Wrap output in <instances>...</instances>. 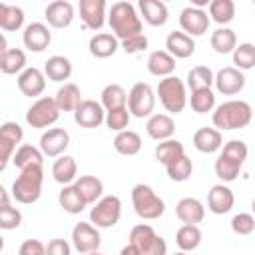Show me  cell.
<instances>
[{
  "label": "cell",
  "instance_id": "50",
  "mask_svg": "<svg viewBox=\"0 0 255 255\" xmlns=\"http://www.w3.org/2000/svg\"><path fill=\"white\" fill-rule=\"evenodd\" d=\"M231 229L237 235H251L255 231V217L251 213H237L231 219Z\"/></svg>",
  "mask_w": 255,
  "mask_h": 255
},
{
  "label": "cell",
  "instance_id": "9",
  "mask_svg": "<svg viewBox=\"0 0 255 255\" xmlns=\"http://www.w3.org/2000/svg\"><path fill=\"white\" fill-rule=\"evenodd\" d=\"M24 129L16 122H4L0 126V173L6 169L8 161L12 159L16 145L22 141Z\"/></svg>",
  "mask_w": 255,
  "mask_h": 255
},
{
  "label": "cell",
  "instance_id": "59",
  "mask_svg": "<svg viewBox=\"0 0 255 255\" xmlns=\"http://www.w3.org/2000/svg\"><path fill=\"white\" fill-rule=\"evenodd\" d=\"M2 249H4V237L0 235V251H2Z\"/></svg>",
  "mask_w": 255,
  "mask_h": 255
},
{
  "label": "cell",
  "instance_id": "61",
  "mask_svg": "<svg viewBox=\"0 0 255 255\" xmlns=\"http://www.w3.org/2000/svg\"><path fill=\"white\" fill-rule=\"evenodd\" d=\"M173 255H187V253H183V251H177V253H173Z\"/></svg>",
  "mask_w": 255,
  "mask_h": 255
},
{
  "label": "cell",
  "instance_id": "24",
  "mask_svg": "<svg viewBox=\"0 0 255 255\" xmlns=\"http://www.w3.org/2000/svg\"><path fill=\"white\" fill-rule=\"evenodd\" d=\"M193 145L201 153H215L223 145V135L215 128H199L193 133Z\"/></svg>",
  "mask_w": 255,
  "mask_h": 255
},
{
  "label": "cell",
  "instance_id": "57",
  "mask_svg": "<svg viewBox=\"0 0 255 255\" xmlns=\"http://www.w3.org/2000/svg\"><path fill=\"white\" fill-rule=\"evenodd\" d=\"M6 50H8V42H6V36L0 32V56H2Z\"/></svg>",
  "mask_w": 255,
  "mask_h": 255
},
{
  "label": "cell",
  "instance_id": "25",
  "mask_svg": "<svg viewBox=\"0 0 255 255\" xmlns=\"http://www.w3.org/2000/svg\"><path fill=\"white\" fill-rule=\"evenodd\" d=\"M74 187L78 189V193H80V197L84 199L86 205L96 203L102 197V193H104V183L96 175H82V177H78L74 181Z\"/></svg>",
  "mask_w": 255,
  "mask_h": 255
},
{
  "label": "cell",
  "instance_id": "58",
  "mask_svg": "<svg viewBox=\"0 0 255 255\" xmlns=\"http://www.w3.org/2000/svg\"><path fill=\"white\" fill-rule=\"evenodd\" d=\"M6 8H8V4H6V2H0V22H2V18H4Z\"/></svg>",
  "mask_w": 255,
  "mask_h": 255
},
{
  "label": "cell",
  "instance_id": "52",
  "mask_svg": "<svg viewBox=\"0 0 255 255\" xmlns=\"http://www.w3.org/2000/svg\"><path fill=\"white\" fill-rule=\"evenodd\" d=\"M70 253H72L70 243H68L66 239H60V237L52 239V241L46 245V251H44V255H70Z\"/></svg>",
  "mask_w": 255,
  "mask_h": 255
},
{
  "label": "cell",
  "instance_id": "41",
  "mask_svg": "<svg viewBox=\"0 0 255 255\" xmlns=\"http://www.w3.org/2000/svg\"><path fill=\"white\" fill-rule=\"evenodd\" d=\"M209 20L217 24H229L235 18V2L233 0H211L209 2Z\"/></svg>",
  "mask_w": 255,
  "mask_h": 255
},
{
  "label": "cell",
  "instance_id": "40",
  "mask_svg": "<svg viewBox=\"0 0 255 255\" xmlns=\"http://www.w3.org/2000/svg\"><path fill=\"white\" fill-rule=\"evenodd\" d=\"M213 86V72L207 66H195L187 72V88L195 90H211Z\"/></svg>",
  "mask_w": 255,
  "mask_h": 255
},
{
  "label": "cell",
  "instance_id": "31",
  "mask_svg": "<svg viewBox=\"0 0 255 255\" xmlns=\"http://www.w3.org/2000/svg\"><path fill=\"white\" fill-rule=\"evenodd\" d=\"M52 175L58 183L70 185L78 175V165L72 155H60L52 165Z\"/></svg>",
  "mask_w": 255,
  "mask_h": 255
},
{
  "label": "cell",
  "instance_id": "37",
  "mask_svg": "<svg viewBox=\"0 0 255 255\" xmlns=\"http://www.w3.org/2000/svg\"><path fill=\"white\" fill-rule=\"evenodd\" d=\"M155 239H157V233H155L153 227L147 225V223H139V225H135V227L129 231V245H133V247L139 251V255L145 253L147 247H149Z\"/></svg>",
  "mask_w": 255,
  "mask_h": 255
},
{
  "label": "cell",
  "instance_id": "26",
  "mask_svg": "<svg viewBox=\"0 0 255 255\" xmlns=\"http://www.w3.org/2000/svg\"><path fill=\"white\" fill-rule=\"evenodd\" d=\"M137 6H139V12H141L143 20L149 26H163L169 18L167 6L161 0H139Z\"/></svg>",
  "mask_w": 255,
  "mask_h": 255
},
{
  "label": "cell",
  "instance_id": "13",
  "mask_svg": "<svg viewBox=\"0 0 255 255\" xmlns=\"http://www.w3.org/2000/svg\"><path fill=\"white\" fill-rule=\"evenodd\" d=\"M213 84L219 94L223 96H235L245 88V76L233 66L221 68L217 74H213Z\"/></svg>",
  "mask_w": 255,
  "mask_h": 255
},
{
  "label": "cell",
  "instance_id": "21",
  "mask_svg": "<svg viewBox=\"0 0 255 255\" xmlns=\"http://www.w3.org/2000/svg\"><path fill=\"white\" fill-rule=\"evenodd\" d=\"M165 52L171 58H189L195 52V42L193 38H189L187 34H183L181 30L169 32L165 38Z\"/></svg>",
  "mask_w": 255,
  "mask_h": 255
},
{
  "label": "cell",
  "instance_id": "4",
  "mask_svg": "<svg viewBox=\"0 0 255 255\" xmlns=\"http://www.w3.org/2000/svg\"><path fill=\"white\" fill-rule=\"evenodd\" d=\"M131 203L137 217L153 221L165 213V201L145 183H137L131 189Z\"/></svg>",
  "mask_w": 255,
  "mask_h": 255
},
{
  "label": "cell",
  "instance_id": "36",
  "mask_svg": "<svg viewBox=\"0 0 255 255\" xmlns=\"http://www.w3.org/2000/svg\"><path fill=\"white\" fill-rule=\"evenodd\" d=\"M183 153H185V149H183V143L179 139H163L155 145V159L161 165H169L171 161H175Z\"/></svg>",
  "mask_w": 255,
  "mask_h": 255
},
{
  "label": "cell",
  "instance_id": "23",
  "mask_svg": "<svg viewBox=\"0 0 255 255\" xmlns=\"http://www.w3.org/2000/svg\"><path fill=\"white\" fill-rule=\"evenodd\" d=\"M118 48H120V42H118V38H116L114 34H110V32H98V34H94V36L90 38V44H88L90 54H92L94 58H102V60L114 56V54L118 52Z\"/></svg>",
  "mask_w": 255,
  "mask_h": 255
},
{
  "label": "cell",
  "instance_id": "48",
  "mask_svg": "<svg viewBox=\"0 0 255 255\" xmlns=\"http://www.w3.org/2000/svg\"><path fill=\"white\" fill-rule=\"evenodd\" d=\"M225 157H229V159H233V161H237V163H245V159H247V153H249V149H247V143L245 141H241V139H231V141H227L225 145H223V151H221Z\"/></svg>",
  "mask_w": 255,
  "mask_h": 255
},
{
  "label": "cell",
  "instance_id": "18",
  "mask_svg": "<svg viewBox=\"0 0 255 255\" xmlns=\"http://www.w3.org/2000/svg\"><path fill=\"white\" fill-rule=\"evenodd\" d=\"M233 203H235V195L227 185H223V183L211 185V189L207 193V207L211 213H215V215L229 213Z\"/></svg>",
  "mask_w": 255,
  "mask_h": 255
},
{
  "label": "cell",
  "instance_id": "7",
  "mask_svg": "<svg viewBox=\"0 0 255 255\" xmlns=\"http://www.w3.org/2000/svg\"><path fill=\"white\" fill-rule=\"evenodd\" d=\"M126 108L129 112V116L135 118H149L153 108H155V94L153 88L145 82H137L131 86L129 94H128V102Z\"/></svg>",
  "mask_w": 255,
  "mask_h": 255
},
{
  "label": "cell",
  "instance_id": "56",
  "mask_svg": "<svg viewBox=\"0 0 255 255\" xmlns=\"http://www.w3.org/2000/svg\"><path fill=\"white\" fill-rule=\"evenodd\" d=\"M120 255H139V251L133 247V245H126V247H122V251H120Z\"/></svg>",
  "mask_w": 255,
  "mask_h": 255
},
{
  "label": "cell",
  "instance_id": "14",
  "mask_svg": "<svg viewBox=\"0 0 255 255\" xmlns=\"http://www.w3.org/2000/svg\"><path fill=\"white\" fill-rule=\"evenodd\" d=\"M104 118H106V110L96 100H82V104L74 110L76 124L80 128H86V129H92V128L102 126L104 124Z\"/></svg>",
  "mask_w": 255,
  "mask_h": 255
},
{
  "label": "cell",
  "instance_id": "42",
  "mask_svg": "<svg viewBox=\"0 0 255 255\" xmlns=\"http://www.w3.org/2000/svg\"><path fill=\"white\" fill-rule=\"evenodd\" d=\"M233 68H237L239 72L243 70H251L255 66V46L251 42H243L239 46H235L233 50Z\"/></svg>",
  "mask_w": 255,
  "mask_h": 255
},
{
  "label": "cell",
  "instance_id": "38",
  "mask_svg": "<svg viewBox=\"0 0 255 255\" xmlns=\"http://www.w3.org/2000/svg\"><path fill=\"white\" fill-rule=\"evenodd\" d=\"M58 203H60V207H62L64 211H68V213H72V215L82 213L84 207H86V203H84V199L80 197V193H78V189L74 187V183L62 187V191H60V195H58Z\"/></svg>",
  "mask_w": 255,
  "mask_h": 255
},
{
  "label": "cell",
  "instance_id": "19",
  "mask_svg": "<svg viewBox=\"0 0 255 255\" xmlns=\"http://www.w3.org/2000/svg\"><path fill=\"white\" fill-rule=\"evenodd\" d=\"M44 16L52 28H68L74 20V6L68 0H54L46 6Z\"/></svg>",
  "mask_w": 255,
  "mask_h": 255
},
{
  "label": "cell",
  "instance_id": "35",
  "mask_svg": "<svg viewBox=\"0 0 255 255\" xmlns=\"http://www.w3.org/2000/svg\"><path fill=\"white\" fill-rule=\"evenodd\" d=\"M126 102H128V92L120 86V84H108L104 90H102V108L106 112L110 110H118V108H126Z\"/></svg>",
  "mask_w": 255,
  "mask_h": 255
},
{
  "label": "cell",
  "instance_id": "11",
  "mask_svg": "<svg viewBox=\"0 0 255 255\" xmlns=\"http://www.w3.org/2000/svg\"><path fill=\"white\" fill-rule=\"evenodd\" d=\"M209 16L205 10H199V8H193V6H185L181 12H179V26H181V32L187 34L189 38L193 36H203L209 28Z\"/></svg>",
  "mask_w": 255,
  "mask_h": 255
},
{
  "label": "cell",
  "instance_id": "51",
  "mask_svg": "<svg viewBox=\"0 0 255 255\" xmlns=\"http://www.w3.org/2000/svg\"><path fill=\"white\" fill-rule=\"evenodd\" d=\"M145 48H147V38L143 34H137L133 38L122 40V50L126 54H137V52H143Z\"/></svg>",
  "mask_w": 255,
  "mask_h": 255
},
{
  "label": "cell",
  "instance_id": "30",
  "mask_svg": "<svg viewBox=\"0 0 255 255\" xmlns=\"http://www.w3.org/2000/svg\"><path fill=\"white\" fill-rule=\"evenodd\" d=\"M114 149L120 155H135V153H139V149H141V137H139V133L137 131H131V129L118 131L116 137H114Z\"/></svg>",
  "mask_w": 255,
  "mask_h": 255
},
{
  "label": "cell",
  "instance_id": "2",
  "mask_svg": "<svg viewBox=\"0 0 255 255\" xmlns=\"http://www.w3.org/2000/svg\"><path fill=\"white\" fill-rule=\"evenodd\" d=\"M253 118V110L243 100H229L215 108L211 122L219 129H241L247 128Z\"/></svg>",
  "mask_w": 255,
  "mask_h": 255
},
{
  "label": "cell",
  "instance_id": "43",
  "mask_svg": "<svg viewBox=\"0 0 255 255\" xmlns=\"http://www.w3.org/2000/svg\"><path fill=\"white\" fill-rule=\"evenodd\" d=\"M241 163H237V161H233V159H229V157H225L223 153H219V157L215 159V175L221 179V181H235L237 179V175L241 173Z\"/></svg>",
  "mask_w": 255,
  "mask_h": 255
},
{
  "label": "cell",
  "instance_id": "17",
  "mask_svg": "<svg viewBox=\"0 0 255 255\" xmlns=\"http://www.w3.org/2000/svg\"><path fill=\"white\" fill-rule=\"evenodd\" d=\"M80 18L86 28L100 30L106 22V0H80Z\"/></svg>",
  "mask_w": 255,
  "mask_h": 255
},
{
  "label": "cell",
  "instance_id": "8",
  "mask_svg": "<svg viewBox=\"0 0 255 255\" xmlns=\"http://www.w3.org/2000/svg\"><path fill=\"white\" fill-rule=\"evenodd\" d=\"M60 118V110L54 102V98H38L26 112V124L30 128H36V129H44V128H50L52 124H56Z\"/></svg>",
  "mask_w": 255,
  "mask_h": 255
},
{
  "label": "cell",
  "instance_id": "45",
  "mask_svg": "<svg viewBox=\"0 0 255 255\" xmlns=\"http://www.w3.org/2000/svg\"><path fill=\"white\" fill-rule=\"evenodd\" d=\"M165 171H167L169 179H173V181H187L191 177V173H193V163L183 153L181 157H177L175 161H171L169 165H165Z\"/></svg>",
  "mask_w": 255,
  "mask_h": 255
},
{
  "label": "cell",
  "instance_id": "60",
  "mask_svg": "<svg viewBox=\"0 0 255 255\" xmlns=\"http://www.w3.org/2000/svg\"><path fill=\"white\" fill-rule=\"evenodd\" d=\"M88 255H104V253H100V251H94V253H88Z\"/></svg>",
  "mask_w": 255,
  "mask_h": 255
},
{
  "label": "cell",
  "instance_id": "53",
  "mask_svg": "<svg viewBox=\"0 0 255 255\" xmlns=\"http://www.w3.org/2000/svg\"><path fill=\"white\" fill-rule=\"evenodd\" d=\"M46 251V245L38 239H26L20 249H18V255H44Z\"/></svg>",
  "mask_w": 255,
  "mask_h": 255
},
{
  "label": "cell",
  "instance_id": "20",
  "mask_svg": "<svg viewBox=\"0 0 255 255\" xmlns=\"http://www.w3.org/2000/svg\"><path fill=\"white\" fill-rule=\"evenodd\" d=\"M145 131L151 139H157V141L171 139V135L175 131V124H173L171 116H167V114H151L145 122Z\"/></svg>",
  "mask_w": 255,
  "mask_h": 255
},
{
  "label": "cell",
  "instance_id": "54",
  "mask_svg": "<svg viewBox=\"0 0 255 255\" xmlns=\"http://www.w3.org/2000/svg\"><path fill=\"white\" fill-rule=\"evenodd\" d=\"M141 255H167V243H165V239L157 235V239H155V241L147 247V251L141 253Z\"/></svg>",
  "mask_w": 255,
  "mask_h": 255
},
{
  "label": "cell",
  "instance_id": "3",
  "mask_svg": "<svg viewBox=\"0 0 255 255\" xmlns=\"http://www.w3.org/2000/svg\"><path fill=\"white\" fill-rule=\"evenodd\" d=\"M42 181H44L42 165H30L26 169H20V175L12 183V197L24 205L36 203L42 195Z\"/></svg>",
  "mask_w": 255,
  "mask_h": 255
},
{
  "label": "cell",
  "instance_id": "22",
  "mask_svg": "<svg viewBox=\"0 0 255 255\" xmlns=\"http://www.w3.org/2000/svg\"><path fill=\"white\" fill-rule=\"evenodd\" d=\"M175 215H177L183 223H187V225H197V223H201L203 217H205V207H203V203H201L199 199H195V197H183V199H179L177 205H175Z\"/></svg>",
  "mask_w": 255,
  "mask_h": 255
},
{
  "label": "cell",
  "instance_id": "6",
  "mask_svg": "<svg viewBox=\"0 0 255 255\" xmlns=\"http://www.w3.org/2000/svg\"><path fill=\"white\" fill-rule=\"evenodd\" d=\"M122 215V201L118 195H102L92 211H90V221L98 229H110L120 221Z\"/></svg>",
  "mask_w": 255,
  "mask_h": 255
},
{
  "label": "cell",
  "instance_id": "28",
  "mask_svg": "<svg viewBox=\"0 0 255 255\" xmlns=\"http://www.w3.org/2000/svg\"><path fill=\"white\" fill-rule=\"evenodd\" d=\"M44 76L52 82H64L72 76V62L66 56H50L44 64Z\"/></svg>",
  "mask_w": 255,
  "mask_h": 255
},
{
  "label": "cell",
  "instance_id": "16",
  "mask_svg": "<svg viewBox=\"0 0 255 255\" xmlns=\"http://www.w3.org/2000/svg\"><path fill=\"white\" fill-rule=\"evenodd\" d=\"M18 90L26 98H38L46 90V76L40 68H26L18 74Z\"/></svg>",
  "mask_w": 255,
  "mask_h": 255
},
{
  "label": "cell",
  "instance_id": "5",
  "mask_svg": "<svg viewBox=\"0 0 255 255\" xmlns=\"http://www.w3.org/2000/svg\"><path fill=\"white\" fill-rule=\"evenodd\" d=\"M155 92H157V96H159L161 106H163L169 114H179V112H183V108L187 106L185 84H183L177 76H167V78L159 80Z\"/></svg>",
  "mask_w": 255,
  "mask_h": 255
},
{
  "label": "cell",
  "instance_id": "33",
  "mask_svg": "<svg viewBox=\"0 0 255 255\" xmlns=\"http://www.w3.org/2000/svg\"><path fill=\"white\" fill-rule=\"evenodd\" d=\"M12 163L18 167V169H26L30 165H42L44 163V155L38 147L30 145V143H22L16 153L12 155Z\"/></svg>",
  "mask_w": 255,
  "mask_h": 255
},
{
  "label": "cell",
  "instance_id": "55",
  "mask_svg": "<svg viewBox=\"0 0 255 255\" xmlns=\"http://www.w3.org/2000/svg\"><path fill=\"white\" fill-rule=\"evenodd\" d=\"M4 205H10V193L4 189V185L0 183V207H4Z\"/></svg>",
  "mask_w": 255,
  "mask_h": 255
},
{
  "label": "cell",
  "instance_id": "44",
  "mask_svg": "<svg viewBox=\"0 0 255 255\" xmlns=\"http://www.w3.org/2000/svg\"><path fill=\"white\" fill-rule=\"evenodd\" d=\"M189 106L195 114H207L215 108V94L211 90H195L189 96Z\"/></svg>",
  "mask_w": 255,
  "mask_h": 255
},
{
  "label": "cell",
  "instance_id": "10",
  "mask_svg": "<svg viewBox=\"0 0 255 255\" xmlns=\"http://www.w3.org/2000/svg\"><path fill=\"white\" fill-rule=\"evenodd\" d=\"M100 243H102V237H100V231L98 227H94L92 223H86V221H80L74 225L72 229V245L78 253H94L100 249Z\"/></svg>",
  "mask_w": 255,
  "mask_h": 255
},
{
  "label": "cell",
  "instance_id": "1",
  "mask_svg": "<svg viewBox=\"0 0 255 255\" xmlns=\"http://www.w3.org/2000/svg\"><path fill=\"white\" fill-rule=\"evenodd\" d=\"M108 22H110L112 34L118 40H128V38L141 34V20H139L135 6L131 2L122 0V2L112 4L110 14H108Z\"/></svg>",
  "mask_w": 255,
  "mask_h": 255
},
{
  "label": "cell",
  "instance_id": "49",
  "mask_svg": "<svg viewBox=\"0 0 255 255\" xmlns=\"http://www.w3.org/2000/svg\"><path fill=\"white\" fill-rule=\"evenodd\" d=\"M20 223H22V213H20V209H16V207H12V205L0 207V229L12 231V229L20 227Z\"/></svg>",
  "mask_w": 255,
  "mask_h": 255
},
{
  "label": "cell",
  "instance_id": "34",
  "mask_svg": "<svg viewBox=\"0 0 255 255\" xmlns=\"http://www.w3.org/2000/svg\"><path fill=\"white\" fill-rule=\"evenodd\" d=\"M175 243H177V247H179L183 253L197 249L199 243H201V229H199L197 225H187V223H183V225L177 229V233H175Z\"/></svg>",
  "mask_w": 255,
  "mask_h": 255
},
{
  "label": "cell",
  "instance_id": "15",
  "mask_svg": "<svg viewBox=\"0 0 255 255\" xmlns=\"http://www.w3.org/2000/svg\"><path fill=\"white\" fill-rule=\"evenodd\" d=\"M22 42L30 52H44L52 42V32L42 22H32L24 28Z\"/></svg>",
  "mask_w": 255,
  "mask_h": 255
},
{
  "label": "cell",
  "instance_id": "12",
  "mask_svg": "<svg viewBox=\"0 0 255 255\" xmlns=\"http://www.w3.org/2000/svg\"><path fill=\"white\" fill-rule=\"evenodd\" d=\"M70 145V133L64 128H50L40 137V151L44 157H60Z\"/></svg>",
  "mask_w": 255,
  "mask_h": 255
},
{
  "label": "cell",
  "instance_id": "27",
  "mask_svg": "<svg viewBox=\"0 0 255 255\" xmlns=\"http://www.w3.org/2000/svg\"><path fill=\"white\" fill-rule=\"evenodd\" d=\"M175 70V58H171L165 50H155L147 58V72L157 78H167Z\"/></svg>",
  "mask_w": 255,
  "mask_h": 255
},
{
  "label": "cell",
  "instance_id": "47",
  "mask_svg": "<svg viewBox=\"0 0 255 255\" xmlns=\"http://www.w3.org/2000/svg\"><path fill=\"white\" fill-rule=\"evenodd\" d=\"M129 112H128V108H118V110H110V112H106V118H104V122H106V126L112 129V131H124L128 126H129Z\"/></svg>",
  "mask_w": 255,
  "mask_h": 255
},
{
  "label": "cell",
  "instance_id": "46",
  "mask_svg": "<svg viewBox=\"0 0 255 255\" xmlns=\"http://www.w3.org/2000/svg\"><path fill=\"white\" fill-rule=\"evenodd\" d=\"M24 26V10L20 6H12L8 4L6 12H4V18L0 22V28L6 30V32H16Z\"/></svg>",
  "mask_w": 255,
  "mask_h": 255
},
{
  "label": "cell",
  "instance_id": "32",
  "mask_svg": "<svg viewBox=\"0 0 255 255\" xmlns=\"http://www.w3.org/2000/svg\"><path fill=\"white\" fill-rule=\"evenodd\" d=\"M22 70H26V54L20 48H8L2 56H0V72L2 74H20Z\"/></svg>",
  "mask_w": 255,
  "mask_h": 255
},
{
  "label": "cell",
  "instance_id": "39",
  "mask_svg": "<svg viewBox=\"0 0 255 255\" xmlns=\"http://www.w3.org/2000/svg\"><path fill=\"white\" fill-rule=\"evenodd\" d=\"M209 42H211V48L217 52V54H229V52H233L235 50V46H237V36H235V32L231 30V28H217L213 34H211V38H209Z\"/></svg>",
  "mask_w": 255,
  "mask_h": 255
},
{
  "label": "cell",
  "instance_id": "29",
  "mask_svg": "<svg viewBox=\"0 0 255 255\" xmlns=\"http://www.w3.org/2000/svg\"><path fill=\"white\" fill-rule=\"evenodd\" d=\"M54 102H56V106H58V110H60V112H74V110L82 104L80 88H78L76 84H72V82L64 84V86L56 92Z\"/></svg>",
  "mask_w": 255,
  "mask_h": 255
}]
</instances>
